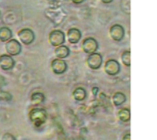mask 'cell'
<instances>
[{
	"instance_id": "12",
	"label": "cell",
	"mask_w": 157,
	"mask_h": 140,
	"mask_svg": "<svg viewBox=\"0 0 157 140\" xmlns=\"http://www.w3.org/2000/svg\"><path fill=\"white\" fill-rule=\"evenodd\" d=\"M70 49L67 47V46H65V45H60V46H58L56 49H55V50H54V53H55V55H56V57L57 58H59V59H65V58H67V57H69V55H70Z\"/></svg>"
},
{
	"instance_id": "7",
	"label": "cell",
	"mask_w": 157,
	"mask_h": 140,
	"mask_svg": "<svg viewBox=\"0 0 157 140\" xmlns=\"http://www.w3.org/2000/svg\"><path fill=\"white\" fill-rule=\"evenodd\" d=\"M124 35H125V29L121 25L116 24V25H113V26L110 27V28H109V36L113 40H115L117 42H120V41H121L123 39Z\"/></svg>"
},
{
	"instance_id": "16",
	"label": "cell",
	"mask_w": 157,
	"mask_h": 140,
	"mask_svg": "<svg viewBox=\"0 0 157 140\" xmlns=\"http://www.w3.org/2000/svg\"><path fill=\"white\" fill-rule=\"evenodd\" d=\"M73 96L76 101H84L86 98V91L82 87H77L73 92Z\"/></svg>"
},
{
	"instance_id": "22",
	"label": "cell",
	"mask_w": 157,
	"mask_h": 140,
	"mask_svg": "<svg viewBox=\"0 0 157 140\" xmlns=\"http://www.w3.org/2000/svg\"><path fill=\"white\" fill-rule=\"evenodd\" d=\"M98 91H99V89H98V87H94V88H93V94H94V96H97Z\"/></svg>"
},
{
	"instance_id": "17",
	"label": "cell",
	"mask_w": 157,
	"mask_h": 140,
	"mask_svg": "<svg viewBox=\"0 0 157 140\" xmlns=\"http://www.w3.org/2000/svg\"><path fill=\"white\" fill-rule=\"evenodd\" d=\"M118 117L121 122L127 123L131 120V110L128 108H122L118 112Z\"/></svg>"
},
{
	"instance_id": "19",
	"label": "cell",
	"mask_w": 157,
	"mask_h": 140,
	"mask_svg": "<svg viewBox=\"0 0 157 140\" xmlns=\"http://www.w3.org/2000/svg\"><path fill=\"white\" fill-rule=\"evenodd\" d=\"M1 140H17V138H15V136H13V135L10 134V133H5V134L2 136Z\"/></svg>"
},
{
	"instance_id": "5",
	"label": "cell",
	"mask_w": 157,
	"mask_h": 140,
	"mask_svg": "<svg viewBox=\"0 0 157 140\" xmlns=\"http://www.w3.org/2000/svg\"><path fill=\"white\" fill-rule=\"evenodd\" d=\"M19 40L24 45H30L34 39H35V34L34 31L30 28H22L17 33Z\"/></svg>"
},
{
	"instance_id": "4",
	"label": "cell",
	"mask_w": 157,
	"mask_h": 140,
	"mask_svg": "<svg viewBox=\"0 0 157 140\" xmlns=\"http://www.w3.org/2000/svg\"><path fill=\"white\" fill-rule=\"evenodd\" d=\"M105 72L109 75V76H116L121 72V64L118 61L116 60H109L106 63H105V67H104Z\"/></svg>"
},
{
	"instance_id": "18",
	"label": "cell",
	"mask_w": 157,
	"mask_h": 140,
	"mask_svg": "<svg viewBox=\"0 0 157 140\" xmlns=\"http://www.w3.org/2000/svg\"><path fill=\"white\" fill-rule=\"evenodd\" d=\"M121 61L125 66H127V67L131 66V51L130 50H125L122 52Z\"/></svg>"
},
{
	"instance_id": "10",
	"label": "cell",
	"mask_w": 157,
	"mask_h": 140,
	"mask_svg": "<svg viewBox=\"0 0 157 140\" xmlns=\"http://www.w3.org/2000/svg\"><path fill=\"white\" fill-rule=\"evenodd\" d=\"M16 64L15 60L8 54H3L0 56V68L3 71H10Z\"/></svg>"
},
{
	"instance_id": "2",
	"label": "cell",
	"mask_w": 157,
	"mask_h": 140,
	"mask_svg": "<svg viewBox=\"0 0 157 140\" xmlns=\"http://www.w3.org/2000/svg\"><path fill=\"white\" fill-rule=\"evenodd\" d=\"M6 51L8 55L10 56H17L20 54L22 47L21 44L19 43L18 40L15 39H10L9 40H7L6 42Z\"/></svg>"
},
{
	"instance_id": "23",
	"label": "cell",
	"mask_w": 157,
	"mask_h": 140,
	"mask_svg": "<svg viewBox=\"0 0 157 140\" xmlns=\"http://www.w3.org/2000/svg\"><path fill=\"white\" fill-rule=\"evenodd\" d=\"M101 2L104 3V4H110V3L113 2V0H101Z\"/></svg>"
},
{
	"instance_id": "13",
	"label": "cell",
	"mask_w": 157,
	"mask_h": 140,
	"mask_svg": "<svg viewBox=\"0 0 157 140\" xmlns=\"http://www.w3.org/2000/svg\"><path fill=\"white\" fill-rule=\"evenodd\" d=\"M126 100H127L126 95L121 92H117L112 96V101H113V104H114L115 106L122 105L126 102Z\"/></svg>"
},
{
	"instance_id": "11",
	"label": "cell",
	"mask_w": 157,
	"mask_h": 140,
	"mask_svg": "<svg viewBox=\"0 0 157 140\" xmlns=\"http://www.w3.org/2000/svg\"><path fill=\"white\" fill-rule=\"evenodd\" d=\"M82 38L81 31L76 28H72L67 31V39L71 44H76Z\"/></svg>"
},
{
	"instance_id": "3",
	"label": "cell",
	"mask_w": 157,
	"mask_h": 140,
	"mask_svg": "<svg viewBox=\"0 0 157 140\" xmlns=\"http://www.w3.org/2000/svg\"><path fill=\"white\" fill-rule=\"evenodd\" d=\"M65 41V35L62 30L54 29L49 34V42L53 47H58L63 45Z\"/></svg>"
},
{
	"instance_id": "21",
	"label": "cell",
	"mask_w": 157,
	"mask_h": 140,
	"mask_svg": "<svg viewBox=\"0 0 157 140\" xmlns=\"http://www.w3.org/2000/svg\"><path fill=\"white\" fill-rule=\"evenodd\" d=\"M74 4H75V5H80V4H82V3H84L86 0H71Z\"/></svg>"
},
{
	"instance_id": "14",
	"label": "cell",
	"mask_w": 157,
	"mask_h": 140,
	"mask_svg": "<svg viewBox=\"0 0 157 140\" xmlns=\"http://www.w3.org/2000/svg\"><path fill=\"white\" fill-rule=\"evenodd\" d=\"M13 33L12 30L7 27H2L0 28V41L1 42H6L10 39H12Z\"/></svg>"
},
{
	"instance_id": "20",
	"label": "cell",
	"mask_w": 157,
	"mask_h": 140,
	"mask_svg": "<svg viewBox=\"0 0 157 140\" xmlns=\"http://www.w3.org/2000/svg\"><path fill=\"white\" fill-rule=\"evenodd\" d=\"M121 140H131V134H130V133H126V134L123 136V138H122V139Z\"/></svg>"
},
{
	"instance_id": "6",
	"label": "cell",
	"mask_w": 157,
	"mask_h": 140,
	"mask_svg": "<svg viewBox=\"0 0 157 140\" xmlns=\"http://www.w3.org/2000/svg\"><path fill=\"white\" fill-rule=\"evenodd\" d=\"M102 62H103V58H102L101 54L98 53V52L89 54V56L87 57V60H86L87 66L91 70H98L101 67Z\"/></svg>"
},
{
	"instance_id": "8",
	"label": "cell",
	"mask_w": 157,
	"mask_h": 140,
	"mask_svg": "<svg viewBox=\"0 0 157 140\" xmlns=\"http://www.w3.org/2000/svg\"><path fill=\"white\" fill-rule=\"evenodd\" d=\"M82 47H83V50L86 54H91V53H94L98 50V42L94 38H91V37L86 38L84 39V41L82 43Z\"/></svg>"
},
{
	"instance_id": "9",
	"label": "cell",
	"mask_w": 157,
	"mask_h": 140,
	"mask_svg": "<svg viewBox=\"0 0 157 140\" xmlns=\"http://www.w3.org/2000/svg\"><path fill=\"white\" fill-rule=\"evenodd\" d=\"M51 67H52V72L55 73V74H63L66 71H67V68H68V65L66 63L65 61H63V59H54L52 61V64H51Z\"/></svg>"
},
{
	"instance_id": "15",
	"label": "cell",
	"mask_w": 157,
	"mask_h": 140,
	"mask_svg": "<svg viewBox=\"0 0 157 140\" xmlns=\"http://www.w3.org/2000/svg\"><path fill=\"white\" fill-rule=\"evenodd\" d=\"M30 101L34 105H41L45 101V95L40 92H35L30 96Z\"/></svg>"
},
{
	"instance_id": "24",
	"label": "cell",
	"mask_w": 157,
	"mask_h": 140,
	"mask_svg": "<svg viewBox=\"0 0 157 140\" xmlns=\"http://www.w3.org/2000/svg\"><path fill=\"white\" fill-rule=\"evenodd\" d=\"M0 17H1V12H0Z\"/></svg>"
},
{
	"instance_id": "1",
	"label": "cell",
	"mask_w": 157,
	"mask_h": 140,
	"mask_svg": "<svg viewBox=\"0 0 157 140\" xmlns=\"http://www.w3.org/2000/svg\"><path fill=\"white\" fill-rule=\"evenodd\" d=\"M29 117L36 127H40L47 121V112L44 108L34 107L29 111Z\"/></svg>"
}]
</instances>
